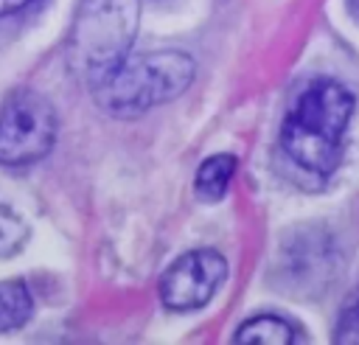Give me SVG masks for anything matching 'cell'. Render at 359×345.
<instances>
[{"mask_svg": "<svg viewBox=\"0 0 359 345\" xmlns=\"http://www.w3.org/2000/svg\"><path fill=\"white\" fill-rule=\"evenodd\" d=\"M353 3V8H356V14H359V0H351Z\"/></svg>", "mask_w": 359, "mask_h": 345, "instance_id": "obj_11", "label": "cell"}, {"mask_svg": "<svg viewBox=\"0 0 359 345\" xmlns=\"http://www.w3.org/2000/svg\"><path fill=\"white\" fill-rule=\"evenodd\" d=\"M56 140V112L34 90H14L0 107V165L20 168L42 160Z\"/></svg>", "mask_w": 359, "mask_h": 345, "instance_id": "obj_4", "label": "cell"}, {"mask_svg": "<svg viewBox=\"0 0 359 345\" xmlns=\"http://www.w3.org/2000/svg\"><path fill=\"white\" fill-rule=\"evenodd\" d=\"M34 0H0V17H8V14H17L20 8L31 6Z\"/></svg>", "mask_w": 359, "mask_h": 345, "instance_id": "obj_10", "label": "cell"}, {"mask_svg": "<svg viewBox=\"0 0 359 345\" xmlns=\"http://www.w3.org/2000/svg\"><path fill=\"white\" fill-rule=\"evenodd\" d=\"M351 112L353 95L339 81H309L280 126V146L286 157L314 177H328L339 165Z\"/></svg>", "mask_w": 359, "mask_h": 345, "instance_id": "obj_1", "label": "cell"}, {"mask_svg": "<svg viewBox=\"0 0 359 345\" xmlns=\"http://www.w3.org/2000/svg\"><path fill=\"white\" fill-rule=\"evenodd\" d=\"M137 28V0H81L70 48L76 65L98 81L129 56Z\"/></svg>", "mask_w": 359, "mask_h": 345, "instance_id": "obj_3", "label": "cell"}, {"mask_svg": "<svg viewBox=\"0 0 359 345\" xmlns=\"http://www.w3.org/2000/svg\"><path fill=\"white\" fill-rule=\"evenodd\" d=\"M334 339H337V342H348V345H359V289H356V295L348 300V306L342 309Z\"/></svg>", "mask_w": 359, "mask_h": 345, "instance_id": "obj_9", "label": "cell"}, {"mask_svg": "<svg viewBox=\"0 0 359 345\" xmlns=\"http://www.w3.org/2000/svg\"><path fill=\"white\" fill-rule=\"evenodd\" d=\"M227 275V261L216 250H194L180 255L160 278V297L171 311L202 309Z\"/></svg>", "mask_w": 359, "mask_h": 345, "instance_id": "obj_5", "label": "cell"}, {"mask_svg": "<svg viewBox=\"0 0 359 345\" xmlns=\"http://www.w3.org/2000/svg\"><path fill=\"white\" fill-rule=\"evenodd\" d=\"M297 339V331L272 314H261L247 320L238 331H236V342H266V345H289Z\"/></svg>", "mask_w": 359, "mask_h": 345, "instance_id": "obj_8", "label": "cell"}, {"mask_svg": "<svg viewBox=\"0 0 359 345\" xmlns=\"http://www.w3.org/2000/svg\"><path fill=\"white\" fill-rule=\"evenodd\" d=\"M194 59L182 50H146L126 56L93 81V93L104 109L115 115H137L177 98L194 81Z\"/></svg>", "mask_w": 359, "mask_h": 345, "instance_id": "obj_2", "label": "cell"}, {"mask_svg": "<svg viewBox=\"0 0 359 345\" xmlns=\"http://www.w3.org/2000/svg\"><path fill=\"white\" fill-rule=\"evenodd\" d=\"M34 314L31 289L22 280H0V331L25 325Z\"/></svg>", "mask_w": 359, "mask_h": 345, "instance_id": "obj_7", "label": "cell"}, {"mask_svg": "<svg viewBox=\"0 0 359 345\" xmlns=\"http://www.w3.org/2000/svg\"><path fill=\"white\" fill-rule=\"evenodd\" d=\"M236 174V157L233 154H213L208 157L199 171H196V180H194V188H196V196L205 199V202H216L224 196L230 180Z\"/></svg>", "mask_w": 359, "mask_h": 345, "instance_id": "obj_6", "label": "cell"}]
</instances>
